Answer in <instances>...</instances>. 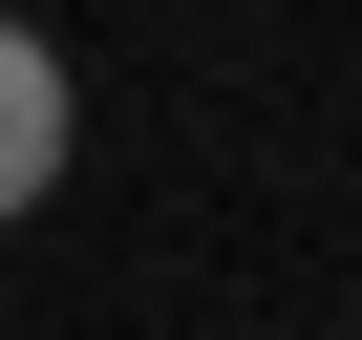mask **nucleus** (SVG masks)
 <instances>
[{
  "instance_id": "nucleus-1",
  "label": "nucleus",
  "mask_w": 362,
  "mask_h": 340,
  "mask_svg": "<svg viewBox=\"0 0 362 340\" xmlns=\"http://www.w3.org/2000/svg\"><path fill=\"white\" fill-rule=\"evenodd\" d=\"M43 170H64V64H43L22 22H0V213H22Z\"/></svg>"
}]
</instances>
